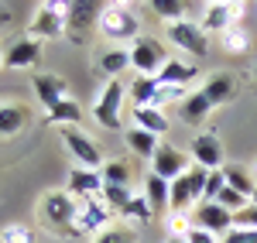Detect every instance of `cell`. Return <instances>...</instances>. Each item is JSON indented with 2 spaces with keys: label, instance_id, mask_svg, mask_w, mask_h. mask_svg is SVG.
Here are the masks:
<instances>
[{
  "label": "cell",
  "instance_id": "obj_28",
  "mask_svg": "<svg viewBox=\"0 0 257 243\" xmlns=\"http://www.w3.org/2000/svg\"><path fill=\"white\" fill-rule=\"evenodd\" d=\"M82 120V106L76 100H62L55 110H48V123H59V127H72Z\"/></svg>",
  "mask_w": 257,
  "mask_h": 243
},
{
  "label": "cell",
  "instance_id": "obj_20",
  "mask_svg": "<svg viewBox=\"0 0 257 243\" xmlns=\"http://www.w3.org/2000/svg\"><path fill=\"white\" fill-rule=\"evenodd\" d=\"M233 93H237V79H233L230 72H216L213 79L202 86V96L213 103V106H219V103H230V100H233Z\"/></svg>",
  "mask_w": 257,
  "mask_h": 243
},
{
  "label": "cell",
  "instance_id": "obj_17",
  "mask_svg": "<svg viewBox=\"0 0 257 243\" xmlns=\"http://www.w3.org/2000/svg\"><path fill=\"white\" fill-rule=\"evenodd\" d=\"M31 120V110L21 106V103H11V100H0V137H14L21 134Z\"/></svg>",
  "mask_w": 257,
  "mask_h": 243
},
{
  "label": "cell",
  "instance_id": "obj_46",
  "mask_svg": "<svg viewBox=\"0 0 257 243\" xmlns=\"http://www.w3.org/2000/svg\"><path fill=\"white\" fill-rule=\"evenodd\" d=\"M254 76H257V65H254Z\"/></svg>",
  "mask_w": 257,
  "mask_h": 243
},
{
  "label": "cell",
  "instance_id": "obj_37",
  "mask_svg": "<svg viewBox=\"0 0 257 243\" xmlns=\"http://www.w3.org/2000/svg\"><path fill=\"white\" fill-rule=\"evenodd\" d=\"M247 202H250V199H243V195L233 192V188H223V192H219V199H216V205H223L226 212H240Z\"/></svg>",
  "mask_w": 257,
  "mask_h": 243
},
{
  "label": "cell",
  "instance_id": "obj_25",
  "mask_svg": "<svg viewBox=\"0 0 257 243\" xmlns=\"http://www.w3.org/2000/svg\"><path fill=\"white\" fill-rule=\"evenodd\" d=\"M158 79H151V76H138V79L131 82V103L134 106H155V96H158Z\"/></svg>",
  "mask_w": 257,
  "mask_h": 243
},
{
  "label": "cell",
  "instance_id": "obj_26",
  "mask_svg": "<svg viewBox=\"0 0 257 243\" xmlns=\"http://www.w3.org/2000/svg\"><path fill=\"white\" fill-rule=\"evenodd\" d=\"M219 45H223L226 55H247V52H250V35H247L240 24H233V28H226V31L219 35Z\"/></svg>",
  "mask_w": 257,
  "mask_h": 243
},
{
  "label": "cell",
  "instance_id": "obj_44",
  "mask_svg": "<svg viewBox=\"0 0 257 243\" xmlns=\"http://www.w3.org/2000/svg\"><path fill=\"white\" fill-rule=\"evenodd\" d=\"M0 69H4V52H0Z\"/></svg>",
  "mask_w": 257,
  "mask_h": 243
},
{
  "label": "cell",
  "instance_id": "obj_9",
  "mask_svg": "<svg viewBox=\"0 0 257 243\" xmlns=\"http://www.w3.org/2000/svg\"><path fill=\"white\" fill-rule=\"evenodd\" d=\"M189 154H192V161L199 168H206V171H223V144L213 130H206V134H196L192 144H189Z\"/></svg>",
  "mask_w": 257,
  "mask_h": 243
},
{
  "label": "cell",
  "instance_id": "obj_12",
  "mask_svg": "<svg viewBox=\"0 0 257 243\" xmlns=\"http://www.w3.org/2000/svg\"><path fill=\"white\" fill-rule=\"evenodd\" d=\"M237 14H243V4H209V7L202 11V21H199V28H202L206 35H223L226 28L240 24Z\"/></svg>",
  "mask_w": 257,
  "mask_h": 243
},
{
  "label": "cell",
  "instance_id": "obj_38",
  "mask_svg": "<svg viewBox=\"0 0 257 243\" xmlns=\"http://www.w3.org/2000/svg\"><path fill=\"white\" fill-rule=\"evenodd\" d=\"M233 226L237 229H257V205L247 202L240 212H233Z\"/></svg>",
  "mask_w": 257,
  "mask_h": 243
},
{
  "label": "cell",
  "instance_id": "obj_6",
  "mask_svg": "<svg viewBox=\"0 0 257 243\" xmlns=\"http://www.w3.org/2000/svg\"><path fill=\"white\" fill-rule=\"evenodd\" d=\"M28 35H31V38H38V41H48V38L65 35V4H59V0L41 4L38 11H35V18H31Z\"/></svg>",
  "mask_w": 257,
  "mask_h": 243
},
{
  "label": "cell",
  "instance_id": "obj_43",
  "mask_svg": "<svg viewBox=\"0 0 257 243\" xmlns=\"http://www.w3.org/2000/svg\"><path fill=\"white\" fill-rule=\"evenodd\" d=\"M165 243H185V236H168Z\"/></svg>",
  "mask_w": 257,
  "mask_h": 243
},
{
  "label": "cell",
  "instance_id": "obj_7",
  "mask_svg": "<svg viewBox=\"0 0 257 243\" xmlns=\"http://www.w3.org/2000/svg\"><path fill=\"white\" fill-rule=\"evenodd\" d=\"M103 18V4L96 0H76V4H65V31H69V38L76 41L82 38L93 24H99Z\"/></svg>",
  "mask_w": 257,
  "mask_h": 243
},
{
  "label": "cell",
  "instance_id": "obj_33",
  "mask_svg": "<svg viewBox=\"0 0 257 243\" xmlns=\"http://www.w3.org/2000/svg\"><path fill=\"white\" fill-rule=\"evenodd\" d=\"M206 178H209V171H206V168H199V164H192V168L185 171V182H189V192H192V202H196V205H202Z\"/></svg>",
  "mask_w": 257,
  "mask_h": 243
},
{
  "label": "cell",
  "instance_id": "obj_36",
  "mask_svg": "<svg viewBox=\"0 0 257 243\" xmlns=\"http://www.w3.org/2000/svg\"><path fill=\"white\" fill-rule=\"evenodd\" d=\"M223 188H226V175H223V171H209V178H206V192H202V202H216Z\"/></svg>",
  "mask_w": 257,
  "mask_h": 243
},
{
  "label": "cell",
  "instance_id": "obj_15",
  "mask_svg": "<svg viewBox=\"0 0 257 243\" xmlns=\"http://www.w3.org/2000/svg\"><path fill=\"white\" fill-rule=\"evenodd\" d=\"M31 86H35V93H38V103L45 106V113L55 110L62 100H69V96H65V79L55 76V72H35V76H31Z\"/></svg>",
  "mask_w": 257,
  "mask_h": 243
},
{
  "label": "cell",
  "instance_id": "obj_22",
  "mask_svg": "<svg viewBox=\"0 0 257 243\" xmlns=\"http://www.w3.org/2000/svg\"><path fill=\"white\" fill-rule=\"evenodd\" d=\"M123 144L131 147V154H138L141 161H151L155 151H158V137L148 134V130H141V127H131V130L123 134Z\"/></svg>",
  "mask_w": 257,
  "mask_h": 243
},
{
  "label": "cell",
  "instance_id": "obj_5",
  "mask_svg": "<svg viewBox=\"0 0 257 243\" xmlns=\"http://www.w3.org/2000/svg\"><path fill=\"white\" fill-rule=\"evenodd\" d=\"M168 41L178 45L182 52H189L192 59H206L209 55V35L199 28V21H175L168 24Z\"/></svg>",
  "mask_w": 257,
  "mask_h": 243
},
{
  "label": "cell",
  "instance_id": "obj_13",
  "mask_svg": "<svg viewBox=\"0 0 257 243\" xmlns=\"http://www.w3.org/2000/svg\"><path fill=\"white\" fill-rule=\"evenodd\" d=\"M110 216H113V209L103 202V199H86L79 205V216H76V233H103L106 223H110Z\"/></svg>",
  "mask_w": 257,
  "mask_h": 243
},
{
  "label": "cell",
  "instance_id": "obj_27",
  "mask_svg": "<svg viewBox=\"0 0 257 243\" xmlns=\"http://www.w3.org/2000/svg\"><path fill=\"white\" fill-rule=\"evenodd\" d=\"M223 175H226V188H233V192H240L243 199H254L257 185H254V178H250V171H247V168H240V164H233V168H223Z\"/></svg>",
  "mask_w": 257,
  "mask_h": 243
},
{
  "label": "cell",
  "instance_id": "obj_32",
  "mask_svg": "<svg viewBox=\"0 0 257 243\" xmlns=\"http://www.w3.org/2000/svg\"><path fill=\"white\" fill-rule=\"evenodd\" d=\"M120 216H127V219H134V223H151V219H155V212H151V205H148L144 195H131V202H127V209H123Z\"/></svg>",
  "mask_w": 257,
  "mask_h": 243
},
{
  "label": "cell",
  "instance_id": "obj_39",
  "mask_svg": "<svg viewBox=\"0 0 257 243\" xmlns=\"http://www.w3.org/2000/svg\"><path fill=\"white\" fill-rule=\"evenodd\" d=\"M168 229H172V236H189L192 219H189L185 212H172V216H168Z\"/></svg>",
  "mask_w": 257,
  "mask_h": 243
},
{
  "label": "cell",
  "instance_id": "obj_34",
  "mask_svg": "<svg viewBox=\"0 0 257 243\" xmlns=\"http://www.w3.org/2000/svg\"><path fill=\"white\" fill-rule=\"evenodd\" d=\"M99 199L110 205L113 212H123L127 202H131V188H117V185H103V192H99Z\"/></svg>",
  "mask_w": 257,
  "mask_h": 243
},
{
  "label": "cell",
  "instance_id": "obj_4",
  "mask_svg": "<svg viewBox=\"0 0 257 243\" xmlns=\"http://www.w3.org/2000/svg\"><path fill=\"white\" fill-rule=\"evenodd\" d=\"M123 96H127L123 82L120 79H106L99 100L93 103V120H96L103 130H120V106H123Z\"/></svg>",
  "mask_w": 257,
  "mask_h": 243
},
{
  "label": "cell",
  "instance_id": "obj_47",
  "mask_svg": "<svg viewBox=\"0 0 257 243\" xmlns=\"http://www.w3.org/2000/svg\"><path fill=\"white\" fill-rule=\"evenodd\" d=\"M0 21H4V18H0Z\"/></svg>",
  "mask_w": 257,
  "mask_h": 243
},
{
  "label": "cell",
  "instance_id": "obj_41",
  "mask_svg": "<svg viewBox=\"0 0 257 243\" xmlns=\"http://www.w3.org/2000/svg\"><path fill=\"white\" fill-rule=\"evenodd\" d=\"M185 243H219L213 233H206V229H199V226H192L189 229V236H185Z\"/></svg>",
  "mask_w": 257,
  "mask_h": 243
},
{
  "label": "cell",
  "instance_id": "obj_14",
  "mask_svg": "<svg viewBox=\"0 0 257 243\" xmlns=\"http://www.w3.org/2000/svg\"><path fill=\"white\" fill-rule=\"evenodd\" d=\"M41 62V41L24 35L14 45H7L4 52V69H28V65H38Z\"/></svg>",
  "mask_w": 257,
  "mask_h": 243
},
{
  "label": "cell",
  "instance_id": "obj_23",
  "mask_svg": "<svg viewBox=\"0 0 257 243\" xmlns=\"http://www.w3.org/2000/svg\"><path fill=\"white\" fill-rule=\"evenodd\" d=\"M209 110H213V103L202 96V89L189 93V96L182 100V106H178V113H182V120H185V123H206Z\"/></svg>",
  "mask_w": 257,
  "mask_h": 243
},
{
  "label": "cell",
  "instance_id": "obj_24",
  "mask_svg": "<svg viewBox=\"0 0 257 243\" xmlns=\"http://www.w3.org/2000/svg\"><path fill=\"white\" fill-rule=\"evenodd\" d=\"M127 65H131V52L127 48H110V52H103L96 59V72L106 76V79H117Z\"/></svg>",
  "mask_w": 257,
  "mask_h": 243
},
{
  "label": "cell",
  "instance_id": "obj_19",
  "mask_svg": "<svg viewBox=\"0 0 257 243\" xmlns=\"http://www.w3.org/2000/svg\"><path fill=\"white\" fill-rule=\"evenodd\" d=\"M199 69L196 65H189V62H178V59H168L165 62V69L158 72V82L161 86H189V82H196Z\"/></svg>",
  "mask_w": 257,
  "mask_h": 243
},
{
  "label": "cell",
  "instance_id": "obj_31",
  "mask_svg": "<svg viewBox=\"0 0 257 243\" xmlns=\"http://www.w3.org/2000/svg\"><path fill=\"white\" fill-rule=\"evenodd\" d=\"M93 243H138V229L134 226H106L103 233L93 236Z\"/></svg>",
  "mask_w": 257,
  "mask_h": 243
},
{
  "label": "cell",
  "instance_id": "obj_8",
  "mask_svg": "<svg viewBox=\"0 0 257 243\" xmlns=\"http://www.w3.org/2000/svg\"><path fill=\"white\" fill-rule=\"evenodd\" d=\"M62 141H65V147L76 154V161H79V168H93V171H103V154H99V147L86 134H79L76 127H59Z\"/></svg>",
  "mask_w": 257,
  "mask_h": 243
},
{
  "label": "cell",
  "instance_id": "obj_2",
  "mask_svg": "<svg viewBox=\"0 0 257 243\" xmlns=\"http://www.w3.org/2000/svg\"><path fill=\"white\" fill-rule=\"evenodd\" d=\"M99 31H103V38H110V41H138L141 38L138 11L127 7V4H110V7H103Z\"/></svg>",
  "mask_w": 257,
  "mask_h": 243
},
{
  "label": "cell",
  "instance_id": "obj_42",
  "mask_svg": "<svg viewBox=\"0 0 257 243\" xmlns=\"http://www.w3.org/2000/svg\"><path fill=\"white\" fill-rule=\"evenodd\" d=\"M247 171H250V178H254V185H257V158H254V164H250Z\"/></svg>",
  "mask_w": 257,
  "mask_h": 243
},
{
  "label": "cell",
  "instance_id": "obj_11",
  "mask_svg": "<svg viewBox=\"0 0 257 243\" xmlns=\"http://www.w3.org/2000/svg\"><path fill=\"white\" fill-rule=\"evenodd\" d=\"M192 226L206 229V233H213V236L219 240V236H226V233L233 229V212H226V209L216 205V202H202V205H196Z\"/></svg>",
  "mask_w": 257,
  "mask_h": 243
},
{
  "label": "cell",
  "instance_id": "obj_35",
  "mask_svg": "<svg viewBox=\"0 0 257 243\" xmlns=\"http://www.w3.org/2000/svg\"><path fill=\"white\" fill-rule=\"evenodd\" d=\"M0 243H35V233L24 223H11L0 229Z\"/></svg>",
  "mask_w": 257,
  "mask_h": 243
},
{
  "label": "cell",
  "instance_id": "obj_18",
  "mask_svg": "<svg viewBox=\"0 0 257 243\" xmlns=\"http://www.w3.org/2000/svg\"><path fill=\"white\" fill-rule=\"evenodd\" d=\"M141 195L148 199L151 212L158 216V212H165L168 202H172V182H165V178H158L155 171H148V175H144V192H141Z\"/></svg>",
  "mask_w": 257,
  "mask_h": 243
},
{
  "label": "cell",
  "instance_id": "obj_1",
  "mask_svg": "<svg viewBox=\"0 0 257 243\" xmlns=\"http://www.w3.org/2000/svg\"><path fill=\"white\" fill-rule=\"evenodd\" d=\"M76 216L79 205L69 192H48L38 202V223L52 233V236H76Z\"/></svg>",
  "mask_w": 257,
  "mask_h": 243
},
{
  "label": "cell",
  "instance_id": "obj_30",
  "mask_svg": "<svg viewBox=\"0 0 257 243\" xmlns=\"http://www.w3.org/2000/svg\"><path fill=\"white\" fill-rule=\"evenodd\" d=\"M151 11H155L165 24H175V21H185L189 4H182V0H155V4H151Z\"/></svg>",
  "mask_w": 257,
  "mask_h": 243
},
{
  "label": "cell",
  "instance_id": "obj_40",
  "mask_svg": "<svg viewBox=\"0 0 257 243\" xmlns=\"http://www.w3.org/2000/svg\"><path fill=\"white\" fill-rule=\"evenodd\" d=\"M219 243H257V229H230L226 236H219Z\"/></svg>",
  "mask_w": 257,
  "mask_h": 243
},
{
  "label": "cell",
  "instance_id": "obj_45",
  "mask_svg": "<svg viewBox=\"0 0 257 243\" xmlns=\"http://www.w3.org/2000/svg\"><path fill=\"white\" fill-rule=\"evenodd\" d=\"M250 202H254V205H257V192H254V199H250Z\"/></svg>",
  "mask_w": 257,
  "mask_h": 243
},
{
  "label": "cell",
  "instance_id": "obj_16",
  "mask_svg": "<svg viewBox=\"0 0 257 243\" xmlns=\"http://www.w3.org/2000/svg\"><path fill=\"white\" fill-rule=\"evenodd\" d=\"M72 199H96L99 192H103V175L93 171V168H72L69 171V188H65Z\"/></svg>",
  "mask_w": 257,
  "mask_h": 243
},
{
  "label": "cell",
  "instance_id": "obj_29",
  "mask_svg": "<svg viewBox=\"0 0 257 243\" xmlns=\"http://www.w3.org/2000/svg\"><path fill=\"white\" fill-rule=\"evenodd\" d=\"M103 185H117V188H131V164L127 161H106L103 164Z\"/></svg>",
  "mask_w": 257,
  "mask_h": 243
},
{
  "label": "cell",
  "instance_id": "obj_3",
  "mask_svg": "<svg viewBox=\"0 0 257 243\" xmlns=\"http://www.w3.org/2000/svg\"><path fill=\"white\" fill-rule=\"evenodd\" d=\"M131 69H138V76H151V79H158V72L165 69V45H158V38H148V35H141L138 41H131Z\"/></svg>",
  "mask_w": 257,
  "mask_h": 243
},
{
  "label": "cell",
  "instance_id": "obj_10",
  "mask_svg": "<svg viewBox=\"0 0 257 243\" xmlns=\"http://www.w3.org/2000/svg\"><path fill=\"white\" fill-rule=\"evenodd\" d=\"M189 168H192V164H189V158H185L178 147H172V144H158V151H155V158H151V171H155L158 178L175 182V178H182Z\"/></svg>",
  "mask_w": 257,
  "mask_h": 243
},
{
  "label": "cell",
  "instance_id": "obj_21",
  "mask_svg": "<svg viewBox=\"0 0 257 243\" xmlns=\"http://www.w3.org/2000/svg\"><path fill=\"white\" fill-rule=\"evenodd\" d=\"M131 117H134V123H138L141 130H148V134H155V137H161V134L168 130L165 110H155V106H131Z\"/></svg>",
  "mask_w": 257,
  "mask_h": 243
}]
</instances>
